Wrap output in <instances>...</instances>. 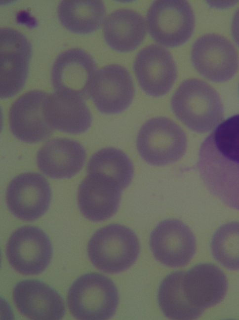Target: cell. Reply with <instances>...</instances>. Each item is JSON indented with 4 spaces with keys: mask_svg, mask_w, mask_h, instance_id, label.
Masks as SVG:
<instances>
[{
    "mask_svg": "<svg viewBox=\"0 0 239 320\" xmlns=\"http://www.w3.org/2000/svg\"><path fill=\"white\" fill-rule=\"evenodd\" d=\"M197 166L208 191L239 210V114L221 122L204 139Z\"/></svg>",
    "mask_w": 239,
    "mask_h": 320,
    "instance_id": "obj_1",
    "label": "cell"
},
{
    "mask_svg": "<svg viewBox=\"0 0 239 320\" xmlns=\"http://www.w3.org/2000/svg\"><path fill=\"white\" fill-rule=\"evenodd\" d=\"M171 106L177 118L198 133L214 128L223 115L218 93L209 84L198 79H188L180 84L171 98Z\"/></svg>",
    "mask_w": 239,
    "mask_h": 320,
    "instance_id": "obj_2",
    "label": "cell"
},
{
    "mask_svg": "<svg viewBox=\"0 0 239 320\" xmlns=\"http://www.w3.org/2000/svg\"><path fill=\"white\" fill-rule=\"evenodd\" d=\"M140 245L135 234L129 228L112 224L97 230L90 238L88 257L98 269L110 273L125 270L136 261Z\"/></svg>",
    "mask_w": 239,
    "mask_h": 320,
    "instance_id": "obj_3",
    "label": "cell"
},
{
    "mask_svg": "<svg viewBox=\"0 0 239 320\" xmlns=\"http://www.w3.org/2000/svg\"><path fill=\"white\" fill-rule=\"evenodd\" d=\"M69 309L79 320H106L115 313L119 294L114 282L98 273L84 274L70 287Z\"/></svg>",
    "mask_w": 239,
    "mask_h": 320,
    "instance_id": "obj_4",
    "label": "cell"
},
{
    "mask_svg": "<svg viewBox=\"0 0 239 320\" xmlns=\"http://www.w3.org/2000/svg\"><path fill=\"white\" fill-rule=\"evenodd\" d=\"M136 146L146 162L162 166L174 163L183 156L187 140L184 131L173 120L156 117L142 126L137 137Z\"/></svg>",
    "mask_w": 239,
    "mask_h": 320,
    "instance_id": "obj_5",
    "label": "cell"
},
{
    "mask_svg": "<svg viewBox=\"0 0 239 320\" xmlns=\"http://www.w3.org/2000/svg\"><path fill=\"white\" fill-rule=\"evenodd\" d=\"M146 23L150 35L156 41L165 46L175 47L191 37L195 16L186 0H157L148 9Z\"/></svg>",
    "mask_w": 239,
    "mask_h": 320,
    "instance_id": "obj_6",
    "label": "cell"
},
{
    "mask_svg": "<svg viewBox=\"0 0 239 320\" xmlns=\"http://www.w3.org/2000/svg\"><path fill=\"white\" fill-rule=\"evenodd\" d=\"M32 55L29 40L16 30L0 31V96L8 98L19 92L26 82Z\"/></svg>",
    "mask_w": 239,
    "mask_h": 320,
    "instance_id": "obj_7",
    "label": "cell"
},
{
    "mask_svg": "<svg viewBox=\"0 0 239 320\" xmlns=\"http://www.w3.org/2000/svg\"><path fill=\"white\" fill-rule=\"evenodd\" d=\"M191 57L196 70L214 82L228 80L239 67L236 48L227 39L217 34H206L198 38L192 46Z\"/></svg>",
    "mask_w": 239,
    "mask_h": 320,
    "instance_id": "obj_8",
    "label": "cell"
},
{
    "mask_svg": "<svg viewBox=\"0 0 239 320\" xmlns=\"http://www.w3.org/2000/svg\"><path fill=\"white\" fill-rule=\"evenodd\" d=\"M8 260L19 273L38 274L48 265L52 257V246L48 236L40 228L26 226L10 236L6 249Z\"/></svg>",
    "mask_w": 239,
    "mask_h": 320,
    "instance_id": "obj_9",
    "label": "cell"
},
{
    "mask_svg": "<svg viewBox=\"0 0 239 320\" xmlns=\"http://www.w3.org/2000/svg\"><path fill=\"white\" fill-rule=\"evenodd\" d=\"M96 63L83 50L74 48L61 53L51 71V82L56 92L70 94L83 100L91 96L97 73Z\"/></svg>",
    "mask_w": 239,
    "mask_h": 320,
    "instance_id": "obj_10",
    "label": "cell"
},
{
    "mask_svg": "<svg viewBox=\"0 0 239 320\" xmlns=\"http://www.w3.org/2000/svg\"><path fill=\"white\" fill-rule=\"evenodd\" d=\"M150 244L155 258L173 267L188 264L196 248L195 238L191 229L175 219H166L158 224L151 233Z\"/></svg>",
    "mask_w": 239,
    "mask_h": 320,
    "instance_id": "obj_11",
    "label": "cell"
},
{
    "mask_svg": "<svg viewBox=\"0 0 239 320\" xmlns=\"http://www.w3.org/2000/svg\"><path fill=\"white\" fill-rule=\"evenodd\" d=\"M51 192L47 181L41 175L27 172L15 177L9 184L6 202L17 218L33 221L42 216L48 208Z\"/></svg>",
    "mask_w": 239,
    "mask_h": 320,
    "instance_id": "obj_12",
    "label": "cell"
},
{
    "mask_svg": "<svg viewBox=\"0 0 239 320\" xmlns=\"http://www.w3.org/2000/svg\"><path fill=\"white\" fill-rule=\"evenodd\" d=\"M133 69L141 88L154 97L166 94L177 77L176 64L170 53L157 44L148 45L139 51Z\"/></svg>",
    "mask_w": 239,
    "mask_h": 320,
    "instance_id": "obj_13",
    "label": "cell"
},
{
    "mask_svg": "<svg viewBox=\"0 0 239 320\" xmlns=\"http://www.w3.org/2000/svg\"><path fill=\"white\" fill-rule=\"evenodd\" d=\"M134 93L133 81L128 71L121 65L110 64L97 72L91 96L100 112L116 114L127 108Z\"/></svg>",
    "mask_w": 239,
    "mask_h": 320,
    "instance_id": "obj_14",
    "label": "cell"
},
{
    "mask_svg": "<svg viewBox=\"0 0 239 320\" xmlns=\"http://www.w3.org/2000/svg\"><path fill=\"white\" fill-rule=\"evenodd\" d=\"M48 93L41 90L28 91L19 97L9 110L10 129L19 140L28 143L43 140L53 128L44 114V103Z\"/></svg>",
    "mask_w": 239,
    "mask_h": 320,
    "instance_id": "obj_15",
    "label": "cell"
},
{
    "mask_svg": "<svg viewBox=\"0 0 239 320\" xmlns=\"http://www.w3.org/2000/svg\"><path fill=\"white\" fill-rule=\"evenodd\" d=\"M181 285L187 301L202 313L219 303L225 296L228 287L224 273L210 263L199 264L183 272Z\"/></svg>",
    "mask_w": 239,
    "mask_h": 320,
    "instance_id": "obj_16",
    "label": "cell"
},
{
    "mask_svg": "<svg viewBox=\"0 0 239 320\" xmlns=\"http://www.w3.org/2000/svg\"><path fill=\"white\" fill-rule=\"evenodd\" d=\"M14 303L19 311L32 320H60L65 314L60 295L46 284L37 280L18 282L13 291Z\"/></svg>",
    "mask_w": 239,
    "mask_h": 320,
    "instance_id": "obj_17",
    "label": "cell"
},
{
    "mask_svg": "<svg viewBox=\"0 0 239 320\" xmlns=\"http://www.w3.org/2000/svg\"><path fill=\"white\" fill-rule=\"evenodd\" d=\"M122 190L113 181L95 173H87L80 184L78 201L88 219L101 221L112 217L119 206Z\"/></svg>",
    "mask_w": 239,
    "mask_h": 320,
    "instance_id": "obj_18",
    "label": "cell"
},
{
    "mask_svg": "<svg viewBox=\"0 0 239 320\" xmlns=\"http://www.w3.org/2000/svg\"><path fill=\"white\" fill-rule=\"evenodd\" d=\"M86 153L79 142L68 138H56L46 143L37 158L40 169L54 178L73 176L82 168Z\"/></svg>",
    "mask_w": 239,
    "mask_h": 320,
    "instance_id": "obj_19",
    "label": "cell"
},
{
    "mask_svg": "<svg viewBox=\"0 0 239 320\" xmlns=\"http://www.w3.org/2000/svg\"><path fill=\"white\" fill-rule=\"evenodd\" d=\"M44 114L49 125L61 131L79 134L91 124V113L81 98L56 92L48 94L44 103Z\"/></svg>",
    "mask_w": 239,
    "mask_h": 320,
    "instance_id": "obj_20",
    "label": "cell"
},
{
    "mask_svg": "<svg viewBox=\"0 0 239 320\" xmlns=\"http://www.w3.org/2000/svg\"><path fill=\"white\" fill-rule=\"evenodd\" d=\"M146 34L144 18L133 10L122 8L110 14L103 25L104 39L115 50L129 52L136 49Z\"/></svg>",
    "mask_w": 239,
    "mask_h": 320,
    "instance_id": "obj_21",
    "label": "cell"
},
{
    "mask_svg": "<svg viewBox=\"0 0 239 320\" xmlns=\"http://www.w3.org/2000/svg\"><path fill=\"white\" fill-rule=\"evenodd\" d=\"M106 15L103 2L98 0H63L58 7L62 25L78 34H88L98 29Z\"/></svg>",
    "mask_w": 239,
    "mask_h": 320,
    "instance_id": "obj_22",
    "label": "cell"
},
{
    "mask_svg": "<svg viewBox=\"0 0 239 320\" xmlns=\"http://www.w3.org/2000/svg\"><path fill=\"white\" fill-rule=\"evenodd\" d=\"M87 173H95L116 183L122 190L130 183L134 174L132 162L122 151L112 147L102 149L90 158Z\"/></svg>",
    "mask_w": 239,
    "mask_h": 320,
    "instance_id": "obj_23",
    "label": "cell"
},
{
    "mask_svg": "<svg viewBox=\"0 0 239 320\" xmlns=\"http://www.w3.org/2000/svg\"><path fill=\"white\" fill-rule=\"evenodd\" d=\"M183 271L167 276L161 282L158 292L159 307L167 317L174 320H193L202 313L192 306L182 289Z\"/></svg>",
    "mask_w": 239,
    "mask_h": 320,
    "instance_id": "obj_24",
    "label": "cell"
},
{
    "mask_svg": "<svg viewBox=\"0 0 239 320\" xmlns=\"http://www.w3.org/2000/svg\"><path fill=\"white\" fill-rule=\"evenodd\" d=\"M212 254L221 265L230 270H239V222L220 226L211 243Z\"/></svg>",
    "mask_w": 239,
    "mask_h": 320,
    "instance_id": "obj_25",
    "label": "cell"
},
{
    "mask_svg": "<svg viewBox=\"0 0 239 320\" xmlns=\"http://www.w3.org/2000/svg\"><path fill=\"white\" fill-rule=\"evenodd\" d=\"M231 30L233 39L239 47V8L236 11L234 15Z\"/></svg>",
    "mask_w": 239,
    "mask_h": 320,
    "instance_id": "obj_26",
    "label": "cell"
}]
</instances>
